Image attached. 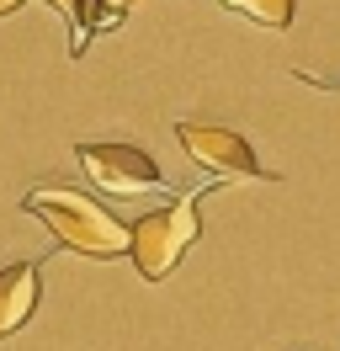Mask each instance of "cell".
Returning a JSON list of instances; mask_svg holds the SVG:
<instances>
[{
    "instance_id": "obj_6",
    "label": "cell",
    "mask_w": 340,
    "mask_h": 351,
    "mask_svg": "<svg viewBox=\"0 0 340 351\" xmlns=\"http://www.w3.org/2000/svg\"><path fill=\"white\" fill-rule=\"evenodd\" d=\"M234 16H245V22L255 27H271V32H287L293 27V11H298V0H223Z\"/></svg>"
},
{
    "instance_id": "obj_7",
    "label": "cell",
    "mask_w": 340,
    "mask_h": 351,
    "mask_svg": "<svg viewBox=\"0 0 340 351\" xmlns=\"http://www.w3.org/2000/svg\"><path fill=\"white\" fill-rule=\"evenodd\" d=\"M42 5H53V11H64V16H75V11H80V0H42Z\"/></svg>"
},
{
    "instance_id": "obj_1",
    "label": "cell",
    "mask_w": 340,
    "mask_h": 351,
    "mask_svg": "<svg viewBox=\"0 0 340 351\" xmlns=\"http://www.w3.org/2000/svg\"><path fill=\"white\" fill-rule=\"evenodd\" d=\"M21 208L42 219V229H53V240L64 250H75L85 261H123L133 250V234H127L123 219H112L96 197H85L80 186H64V181H38L27 186Z\"/></svg>"
},
{
    "instance_id": "obj_2",
    "label": "cell",
    "mask_w": 340,
    "mask_h": 351,
    "mask_svg": "<svg viewBox=\"0 0 340 351\" xmlns=\"http://www.w3.org/2000/svg\"><path fill=\"white\" fill-rule=\"evenodd\" d=\"M208 192H212V181H197V186H186L181 197H170L165 208H154V213L127 223V234H133V250H127V256H133V266H138L144 282H165L170 271L181 266V256L202 240L197 208H202Z\"/></svg>"
},
{
    "instance_id": "obj_3",
    "label": "cell",
    "mask_w": 340,
    "mask_h": 351,
    "mask_svg": "<svg viewBox=\"0 0 340 351\" xmlns=\"http://www.w3.org/2000/svg\"><path fill=\"white\" fill-rule=\"evenodd\" d=\"M175 138H181V149H186L191 165L212 171V181H276V171H260L255 149L234 128H212V123L181 117V123H175Z\"/></svg>"
},
{
    "instance_id": "obj_4",
    "label": "cell",
    "mask_w": 340,
    "mask_h": 351,
    "mask_svg": "<svg viewBox=\"0 0 340 351\" xmlns=\"http://www.w3.org/2000/svg\"><path fill=\"white\" fill-rule=\"evenodd\" d=\"M80 171L90 176V186H101L112 197L127 192H165V171L154 165V154L138 144H75Z\"/></svg>"
},
{
    "instance_id": "obj_5",
    "label": "cell",
    "mask_w": 340,
    "mask_h": 351,
    "mask_svg": "<svg viewBox=\"0 0 340 351\" xmlns=\"http://www.w3.org/2000/svg\"><path fill=\"white\" fill-rule=\"evenodd\" d=\"M38 293H42V266L38 261H16L0 271V341L16 335L32 308H38Z\"/></svg>"
},
{
    "instance_id": "obj_8",
    "label": "cell",
    "mask_w": 340,
    "mask_h": 351,
    "mask_svg": "<svg viewBox=\"0 0 340 351\" xmlns=\"http://www.w3.org/2000/svg\"><path fill=\"white\" fill-rule=\"evenodd\" d=\"M21 5H27V0H0V16H16Z\"/></svg>"
}]
</instances>
